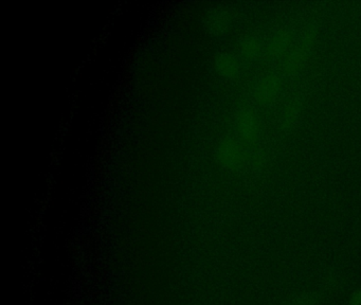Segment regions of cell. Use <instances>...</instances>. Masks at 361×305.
Here are the masks:
<instances>
[{
  "label": "cell",
  "instance_id": "10",
  "mask_svg": "<svg viewBox=\"0 0 361 305\" xmlns=\"http://www.w3.org/2000/svg\"><path fill=\"white\" fill-rule=\"evenodd\" d=\"M269 155L263 146L257 144L248 148V165L253 171H265L269 165Z\"/></svg>",
  "mask_w": 361,
  "mask_h": 305
},
{
  "label": "cell",
  "instance_id": "5",
  "mask_svg": "<svg viewBox=\"0 0 361 305\" xmlns=\"http://www.w3.org/2000/svg\"><path fill=\"white\" fill-rule=\"evenodd\" d=\"M295 32L289 28L274 30L265 42V56L270 61H282L295 44Z\"/></svg>",
  "mask_w": 361,
  "mask_h": 305
},
{
  "label": "cell",
  "instance_id": "9",
  "mask_svg": "<svg viewBox=\"0 0 361 305\" xmlns=\"http://www.w3.org/2000/svg\"><path fill=\"white\" fill-rule=\"evenodd\" d=\"M233 25V15L227 8H214L207 13L204 25L211 35H224Z\"/></svg>",
  "mask_w": 361,
  "mask_h": 305
},
{
  "label": "cell",
  "instance_id": "8",
  "mask_svg": "<svg viewBox=\"0 0 361 305\" xmlns=\"http://www.w3.org/2000/svg\"><path fill=\"white\" fill-rule=\"evenodd\" d=\"M236 50L242 61L255 63L265 55V42L255 34H247L238 40Z\"/></svg>",
  "mask_w": 361,
  "mask_h": 305
},
{
  "label": "cell",
  "instance_id": "3",
  "mask_svg": "<svg viewBox=\"0 0 361 305\" xmlns=\"http://www.w3.org/2000/svg\"><path fill=\"white\" fill-rule=\"evenodd\" d=\"M216 160L224 169L236 172L248 165V146L240 139L226 137L217 144Z\"/></svg>",
  "mask_w": 361,
  "mask_h": 305
},
{
  "label": "cell",
  "instance_id": "6",
  "mask_svg": "<svg viewBox=\"0 0 361 305\" xmlns=\"http://www.w3.org/2000/svg\"><path fill=\"white\" fill-rule=\"evenodd\" d=\"M305 109V102L300 95H291L283 104L279 112L278 124L283 133L293 131L301 120Z\"/></svg>",
  "mask_w": 361,
  "mask_h": 305
},
{
  "label": "cell",
  "instance_id": "1",
  "mask_svg": "<svg viewBox=\"0 0 361 305\" xmlns=\"http://www.w3.org/2000/svg\"><path fill=\"white\" fill-rule=\"evenodd\" d=\"M318 44L316 28H305L295 38L293 48L280 63V73L284 78H295L306 67Z\"/></svg>",
  "mask_w": 361,
  "mask_h": 305
},
{
  "label": "cell",
  "instance_id": "13",
  "mask_svg": "<svg viewBox=\"0 0 361 305\" xmlns=\"http://www.w3.org/2000/svg\"><path fill=\"white\" fill-rule=\"evenodd\" d=\"M342 279L341 277H338L337 275H331L329 280H327V285L331 288L339 287L340 284H341Z\"/></svg>",
  "mask_w": 361,
  "mask_h": 305
},
{
  "label": "cell",
  "instance_id": "11",
  "mask_svg": "<svg viewBox=\"0 0 361 305\" xmlns=\"http://www.w3.org/2000/svg\"><path fill=\"white\" fill-rule=\"evenodd\" d=\"M320 294L314 292H300L289 301V305H320Z\"/></svg>",
  "mask_w": 361,
  "mask_h": 305
},
{
  "label": "cell",
  "instance_id": "12",
  "mask_svg": "<svg viewBox=\"0 0 361 305\" xmlns=\"http://www.w3.org/2000/svg\"><path fill=\"white\" fill-rule=\"evenodd\" d=\"M348 305H361V288L355 289L348 298Z\"/></svg>",
  "mask_w": 361,
  "mask_h": 305
},
{
  "label": "cell",
  "instance_id": "2",
  "mask_svg": "<svg viewBox=\"0 0 361 305\" xmlns=\"http://www.w3.org/2000/svg\"><path fill=\"white\" fill-rule=\"evenodd\" d=\"M233 125L236 138L248 148L257 145L263 133L262 119L255 108L248 105L240 106L234 112Z\"/></svg>",
  "mask_w": 361,
  "mask_h": 305
},
{
  "label": "cell",
  "instance_id": "7",
  "mask_svg": "<svg viewBox=\"0 0 361 305\" xmlns=\"http://www.w3.org/2000/svg\"><path fill=\"white\" fill-rule=\"evenodd\" d=\"M213 68L221 78L234 80L242 74L243 61L238 55L233 53H217L213 59Z\"/></svg>",
  "mask_w": 361,
  "mask_h": 305
},
{
  "label": "cell",
  "instance_id": "4",
  "mask_svg": "<svg viewBox=\"0 0 361 305\" xmlns=\"http://www.w3.org/2000/svg\"><path fill=\"white\" fill-rule=\"evenodd\" d=\"M253 101L261 107L274 105L284 92V76L276 72H267L259 76L252 86Z\"/></svg>",
  "mask_w": 361,
  "mask_h": 305
}]
</instances>
